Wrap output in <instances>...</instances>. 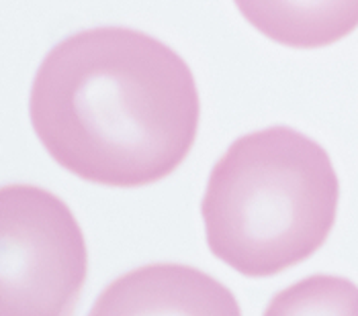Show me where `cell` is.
Wrapping results in <instances>:
<instances>
[{
    "label": "cell",
    "instance_id": "cell-4",
    "mask_svg": "<svg viewBox=\"0 0 358 316\" xmlns=\"http://www.w3.org/2000/svg\"><path fill=\"white\" fill-rule=\"evenodd\" d=\"M86 316H242V308L199 267L150 264L113 280Z\"/></svg>",
    "mask_w": 358,
    "mask_h": 316
},
{
    "label": "cell",
    "instance_id": "cell-1",
    "mask_svg": "<svg viewBox=\"0 0 358 316\" xmlns=\"http://www.w3.org/2000/svg\"><path fill=\"white\" fill-rule=\"evenodd\" d=\"M31 127L66 172L109 188L164 180L191 153L201 98L189 63L127 27L78 31L39 63Z\"/></svg>",
    "mask_w": 358,
    "mask_h": 316
},
{
    "label": "cell",
    "instance_id": "cell-2",
    "mask_svg": "<svg viewBox=\"0 0 358 316\" xmlns=\"http://www.w3.org/2000/svg\"><path fill=\"white\" fill-rule=\"evenodd\" d=\"M340 180L328 151L285 125L236 139L213 165L201 216L209 251L246 278H273L330 237Z\"/></svg>",
    "mask_w": 358,
    "mask_h": 316
},
{
    "label": "cell",
    "instance_id": "cell-6",
    "mask_svg": "<svg viewBox=\"0 0 358 316\" xmlns=\"http://www.w3.org/2000/svg\"><path fill=\"white\" fill-rule=\"evenodd\" d=\"M262 316H358V286L348 278L313 273L275 294Z\"/></svg>",
    "mask_w": 358,
    "mask_h": 316
},
{
    "label": "cell",
    "instance_id": "cell-3",
    "mask_svg": "<svg viewBox=\"0 0 358 316\" xmlns=\"http://www.w3.org/2000/svg\"><path fill=\"white\" fill-rule=\"evenodd\" d=\"M88 276L68 204L29 184L0 190V316H72Z\"/></svg>",
    "mask_w": 358,
    "mask_h": 316
},
{
    "label": "cell",
    "instance_id": "cell-5",
    "mask_svg": "<svg viewBox=\"0 0 358 316\" xmlns=\"http://www.w3.org/2000/svg\"><path fill=\"white\" fill-rule=\"evenodd\" d=\"M260 35L291 50H320L358 29V0H234Z\"/></svg>",
    "mask_w": 358,
    "mask_h": 316
}]
</instances>
